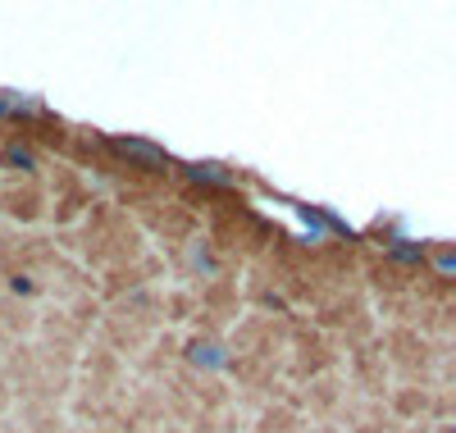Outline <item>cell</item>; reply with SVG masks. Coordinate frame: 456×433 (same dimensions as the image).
Here are the masks:
<instances>
[{
	"mask_svg": "<svg viewBox=\"0 0 456 433\" xmlns=\"http://www.w3.org/2000/svg\"><path fill=\"white\" fill-rule=\"evenodd\" d=\"M114 151H119L124 160H133L137 169H146V174L165 169V151L156 142H146V137H114Z\"/></svg>",
	"mask_w": 456,
	"mask_h": 433,
	"instance_id": "1",
	"label": "cell"
},
{
	"mask_svg": "<svg viewBox=\"0 0 456 433\" xmlns=\"http://www.w3.org/2000/svg\"><path fill=\"white\" fill-rule=\"evenodd\" d=\"M187 356H192V365H206V370H219L224 365V347L219 342H192V347H187Z\"/></svg>",
	"mask_w": 456,
	"mask_h": 433,
	"instance_id": "2",
	"label": "cell"
},
{
	"mask_svg": "<svg viewBox=\"0 0 456 433\" xmlns=\"http://www.w3.org/2000/svg\"><path fill=\"white\" fill-rule=\"evenodd\" d=\"M5 160H10V165H19L23 174H32V169H37L32 151H28V146H19V142H10V146H5Z\"/></svg>",
	"mask_w": 456,
	"mask_h": 433,
	"instance_id": "3",
	"label": "cell"
},
{
	"mask_svg": "<svg viewBox=\"0 0 456 433\" xmlns=\"http://www.w3.org/2000/svg\"><path fill=\"white\" fill-rule=\"evenodd\" d=\"M434 269H438V274H452V269H456V256H452V247H438V251H434Z\"/></svg>",
	"mask_w": 456,
	"mask_h": 433,
	"instance_id": "4",
	"label": "cell"
}]
</instances>
